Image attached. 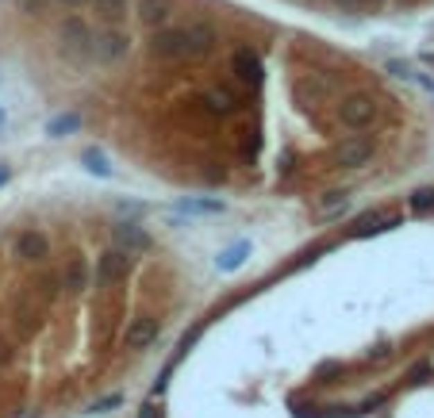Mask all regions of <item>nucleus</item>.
I'll return each mask as SVG.
<instances>
[{
	"instance_id": "nucleus-1",
	"label": "nucleus",
	"mask_w": 434,
	"mask_h": 418,
	"mask_svg": "<svg viewBox=\"0 0 434 418\" xmlns=\"http://www.w3.org/2000/svg\"><path fill=\"white\" fill-rule=\"evenodd\" d=\"M376 115H381V104H376V96H369V92H350V96L338 100V119H342V127H350V131L373 127Z\"/></svg>"
},
{
	"instance_id": "nucleus-2",
	"label": "nucleus",
	"mask_w": 434,
	"mask_h": 418,
	"mask_svg": "<svg viewBox=\"0 0 434 418\" xmlns=\"http://www.w3.org/2000/svg\"><path fill=\"white\" fill-rule=\"evenodd\" d=\"M150 54L158 62H181L189 54V39H184V27H162V31L150 35Z\"/></svg>"
},
{
	"instance_id": "nucleus-3",
	"label": "nucleus",
	"mask_w": 434,
	"mask_h": 418,
	"mask_svg": "<svg viewBox=\"0 0 434 418\" xmlns=\"http://www.w3.org/2000/svg\"><path fill=\"white\" fill-rule=\"evenodd\" d=\"M127 277H131V254H123L119 246L104 250V254L96 257V284H101V288L123 284Z\"/></svg>"
},
{
	"instance_id": "nucleus-4",
	"label": "nucleus",
	"mask_w": 434,
	"mask_h": 418,
	"mask_svg": "<svg viewBox=\"0 0 434 418\" xmlns=\"http://www.w3.org/2000/svg\"><path fill=\"white\" fill-rule=\"evenodd\" d=\"M376 154V142L365 139V134H354V139H342L338 146H334V162L342 165V169H361V165H369Z\"/></svg>"
},
{
	"instance_id": "nucleus-5",
	"label": "nucleus",
	"mask_w": 434,
	"mask_h": 418,
	"mask_svg": "<svg viewBox=\"0 0 434 418\" xmlns=\"http://www.w3.org/2000/svg\"><path fill=\"white\" fill-rule=\"evenodd\" d=\"M12 254H16L19 261H27V265H42L46 257H51V238L42 234V230L27 227V230H19V234H16Z\"/></svg>"
},
{
	"instance_id": "nucleus-6",
	"label": "nucleus",
	"mask_w": 434,
	"mask_h": 418,
	"mask_svg": "<svg viewBox=\"0 0 434 418\" xmlns=\"http://www.w3.org/2000/svg\"><path fill=\"white\" fill-rule=\"evenodd\" d=\"M92 54H96V62H119V58L131 50V35L119 31V27H108V31L92 35Z\"/></svg>"
},
{
	"instance_id": "nucleus-7",
	"label": "nucleus",
	"mask_w": 434,
	"mask_h": 418,
	"mask_svg": "<svg viewBox=\"0 0 434 418\" xmlns=\"http://www.w3.org/2000/svg\"><path fill=\"white\" fill-rule=\"evenodd\" d=\"M158 334H162V322L154 315H134L123 326V345L127 349H146V345L158 342Z\"/></svg>"
},
{
	"instance_id": "nucleus-8",
	"label": "nucleus",
	"mask_w": 434,
	"mask_h": 418,
	"mask_svg": "<svg viewBox=\"0 0 434 418\" xmlns=\"http://www.w3.org/2000/svg\"><path fill=\"white\" fill-rule=\"evenodd\" d=\"M200 104H204V112H208V115H219V119L243 112V96H238L234 89H227V85H211V89L200 96Z\"/></svg>"
},
{
	"instance_id": "nucleus-9",
	"label": "nucleus",
	"mask_w": 434,
	"mask_h": 418,
	"mask_svg": "<svg viewBox=\"0 0 434 418\" xmlns=\"http://www.w3.org/2000/svg\"><path fill=\"white\" fill-rule=\"evenodd\" d=\"M231 73H234V81L238 85H261V58H258V50L254 46H238L231 54Z\"/></svg>"
},
{
	"instance_id": "nucleus-10",
	"label": "nucleus",
	"mask_w": 434,
	"mask_h": 418,
	"mask_svg": "<svg viewBox=\"0 0 434 418\" xmlns=\"http://www.w3.org/2000/svg\"><path fill=\"white\" fill-rule=\"evenodd\" d=\"M112 238H116V246L123 250V254H146V250L154 246V238L146 234V230L139 227V223H116L112 227Z\"/></svg>"
},
{
	"instance_id": "nucleus-11",
	"label": "nucleus",
	"mask_w": 434,
	"mask_h": 418,
	"mask_svg": "<svg viewBox=\"0 0 434 418\" xmlns=\"http://www.w3.org/2000/svg\"><path fill=\"white\" fill-rule=\"evenodd\" d=\"M400 215H388V211H381V207H373V211H365V215H358V223L350 227V238H369V234H384V230H396L400 227Z\"/></svg>"
},
{
	"instance_id": "nucleus-12",
	"label": "nucleus",
	"mask_w": 434,
	"mask_h": 418,
	"mask_svg": "<svg viewBox=\"0 0 434 418\" xmlns=\"http://www.w3.org/2000/svg\"><path fill=\"white\" fill-rule=\"evenodd\" d=\"M184 39H189V54L192 58H204V54H211V46L219 42V31L208 24V19H192V24L184 27Z\"/></svg>"
},
{
	"instance_id": "nucleus-13",
	"label": "nucleus",
	"mask_w": 434,
	"mask_h": 418,
	"mask_svg": "<svg viewBox=\"0 0 434 418\" xmlns=\"http://www.w3.org/2000/svg\"><path fill=\"white\" fill-rule=\"evenodd\" d=\"M62 42H66L69 54H85V50L92 46V35H89V27H85L77 16H69L66 24H62Z\"/></svg>"
},
{
	"instance_id": "nucleus-14",
	"label": "nucleus",
	"mask_w": 434,
	"mask_h": 418,
	"mask_svg": "<svg viewBox=\"0 0 434 418\" xmlns=\"http://www.w3.org/2000/svg\"><path fill=\"white\" fill-rule=\"evenodd\" d=\"M177 211L181 215H223L227 204L219 196H184V200H177Z\"/></svg>"
},
{
	"instance_id": "nucleus-15",
	"label": "nucleus",
	"mask_w": 434,
	"mask_h": 418,
	"mask_svg": "<svg viewBox=\"0 0 434 418\" xmlns=\"http://www.w3.org/2000/svg\"><path fill=\"white\" fill-rule=\"evenodd\" d=\"M346 207H350V192H346V189H331V192H323V196L315 200V215H319V219H338Z\"/></svg>"
},
{
	"instance_id": "nucleus-16",
	"label": "nucleus",
	"mask_w": 434,
	"mask_h": 418,
	"mask_svg": "<svg viewBox=\"0 0 434 418\" xmlns=\"http://www.w3.org/2000/svg\"><path fill=\"white\" fill-rule=\"evenodd\" d=\"M58 284L66 288L69 295H81L85 288H89V265L81 261V257H73V261L62 269V277H58Z\"/></svg>"
},
{
	"instance_id": "nucleus-17",
	"label": "nucleus",
	"mask_w": 434,
	"mask_h": 418,
	"mask_svg": "<svg viewBox=\"0 0 434 418\" xmlns=\"http://www.w3.org/2000/svg\"><path fill=\"white\" fill-rule=\"evenodd\" d=\"M173 16V0H139V19L146 27H162Z\"/></svg>"
},
{
	"instance_id": "nucleus-18",
	"label": "nucleus",
	"mask_w": 434,
	"mask_h": 418,
	"mask_svg": "<svg viewBox=\"0 0 434 418\" xmlns=\"http://www.w3.org/2000/svg\"><path fill=\"white\" fill-rule=\"evenodd\" d=\"M331 92H334V85L323 81L319 73H308V77H300V81H296V96H300L304 104H315V100L331 96Z\"/></svg>"
},
{
	"instance_id": "nucleus-19",
	"label": "nucleus",
	"mask_w": 434,
	"mask_h": 418,
	"mask_svg": "<svg viewBox=\"0 0 434 418\" xmlns=\"http://www.w3.org/2000/svg\"><path fill=\"white\" fill-rule=\"evenodd\" d=\"M246 257H250V242L243 238V242L227 246L223 254L216 257V269H219V272H234V269H243V261H246Z\"/></svg>"
},
{
	"instance_id": "nucleus-20",
	"label": "nucleus",
	"mask_w": 434,
	"mask_h": 418,
	"mask_svg": "<svg viewBox=\"0 0 434 418\" xmlns=\"http://www.w3.org/2000/svg\"><path fill=\"white\" fill-rule=\"evenodd\" d=\"M77 127H81V115L77 112H58L51 123H46V134H51V139H66V134H73Z\"/></svg>"
},
{
	"instance_id": "nucleus-21",
	"label": "nucleus",
	"mask_w": 434,
	"mask_h": 418,
	"mask_svg": "<svg viewBox=\"0 0 434 418\" xmlns=\"http://www.w3.org/2000/svg\"><path fill=\"white\" fill-rule=\"evenodd\" d=\"M331 4L346 16H369V12L381 8V0H331Z\"/></svg>"
},
{
	"instance_id": "nucleus-22",
	"label": "nucleus",
	"mask_w": 434,
	"mask_h": 418,
	"mask_svg": "<svg viewBox=\"0 0 434 418\" xmlns=\"http://www.w3.org/2000/svg\"><path fill=\"white\" fill-rule=\"evenodd\" d=\"M96 4V12H101L108 24H119V19L127 16V0H92Z\"/></svg>"
},
{
	"instance_id": "nucleus-23",
	"label": "nucleus",
	"mask_w": 434,
	"mask_h": 418,
	"mask_svg": "<svg viewBox=\"0 0 434 418\" xmlns=\"http://www.w3.org/2000/svg\"><path fill=\"white\" fill-rule=\"evenodd\" d=\"M81 162H85V169L96 173V177H112V165H108V157H104L101 150H85Z\"/></svg>"
},
{
	"instance_id": "nucleus-24",
	"label": "nucleus",
	"mask_w": 434,
	"mask_h": 418,
	"mask_svg": "<svg viewBox=\"0 0 434 418\" xmlns=\"http://www.w3.org/2000/svg\"><path fill=\"white\" fill-rule=\"evenodd\" d=\"M408 207L415 215H426V211H434V189H415L408 196Z\"/></svg>"
},
{
	"instance_id": "nucleus-25",
	"label": "nucleus",
	"mask_w": 434,
	"mask_h": 418,
	"mask_svg": "<svg viewBox=\"0 0 434 418\" xmlns=\"http://www.w3.org/2000/svg\"><path fill=\"white\" fill-rule=\"evenodd\" d=\"M431 380H434V361H419V365H411L408 384H431Z\"/></svg>"
},
{
	"instance_id": "nucleus-26",
	"label": "nucleus",
	"mask_w": 434,
	"mask_h": 418,
	"mask_svg": "<svg viewBox=\"0 0 434 418\" xmlns=\"http://www.w3.org/2000/svg\"><path fill=\"white\" fill-rule=\"evenodd\" d=\"M119 403H123V395H104V399H96L89 407V415H108V410H116Z\"/></svg>"
},
{
	"instance_id": "nucleus-27",
	"label": "nucleus",
	"mask_w": 434,
	"mask_h": 418,
	"mask_svg": "<svg viewBox=\"0 0 434 418\" xmlns=\"http://www.w3.org/2000/svg\"><path fill=\"white\" fill-rule=\"evenodd\" d=\"M388 73H396V77H403V81H415V66H408V62H388Z\"/></svg>"
},
{
	"instance_id": "nucleus-28",
	"label": "nucleus",
	"mask_w": 434,
	"mask_h": 418,
	"mask_svg": "<svg viewBox=\"0 0 434 418\" xmlns=\"http://www.w3.org/2000/svg\"><path fill=\"white\" fill-rule=\"evenodd\" d=\"M338 372H342V365H338V361H331V365H323V369L315 372V380H319V384H334L331 376H338Z\"/></svg>"
},
{
	"instance_id": "nucleus-29",
	"label": "nucleus",
	"mask_w": 434,
	"mask_h": 418,
	"mask_svg": "<svg viewBox=\"0 0 434 418\" xmlns=\"http://www.w3.org/2000/svg\"><path fill=\"white\" fill-rule=\"evenodd\" d=\"M8 361H12V345L0 342V365H8Z\"/></svg>"
},
{
	"instance_id": "nucleus-30",
	"label": "nucleus",
	"mask_w": 434,
	"mask_h": 418,
	"mask_svg": "<svg viewBox=\"0 0 434 418\" xmlns=\"http://www.w3.org/2000/svg\"><path fill=\"white\" fill-rule=\"evenodd\" d=\"M139 418H158V410H154V403H146V407L139 410Z\"/></svg>"
},
{
	"instance_id": "nucleus-31",
	"label": "nucleus",
	"mask_w": 434,
	"mask_h": 418,
	"mask_svg": "<svg viewBox=\"0 0 434 418\" xmlns=\"http://www.w3.org/2000/svg\"><path fill=\"white\" fill-rule=\"evenodd\" d=\"M8 177H12V169H8V165H0V189L8 184Z\"/></svg>"
},
{
	"instance_id": "nucleus-32",
	"label": "nucleus",
	"mask_w": 434,
	"mask_h": 418,
	"mask_svg": "<svg viewBox=\"0 0 434 418\" xmlns=\"http://www.w3.org/2000/svg\"><path fill=\"white\" fill-rule=\"evenodd\" d=\"M66 8H81V4H89V0H62Z\"/></svg>"
},
{
	"instance_id": "nucleus-33",
	"label": "nucleus",
	"mask_w": 434,
	"mask_h": 418,
	"mask_svg": "<svg viewBox=\"0 0 434 418\" xmlns=\"http://www.w3.org/2000/svg\"><path fill=\"white\" fill-rule=\"evenodd\" d=\"M4 123H8V112H4V104H0V131H4Z\"/></svg>"
}]
</instances>
